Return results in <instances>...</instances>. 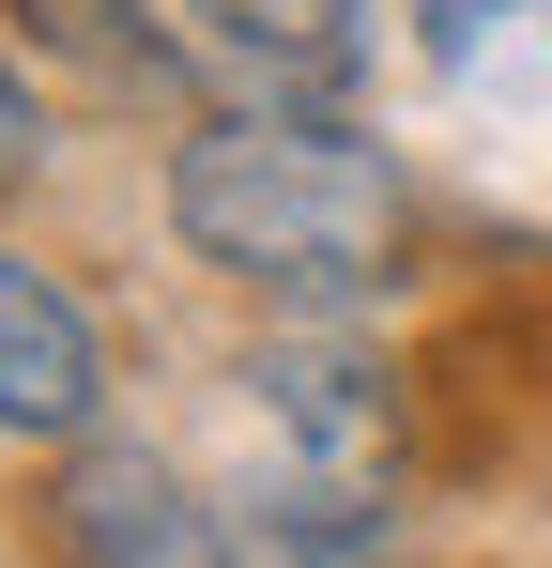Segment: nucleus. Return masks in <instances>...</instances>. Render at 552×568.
I'll list each match as a JSON object with an SVG mask.
<instances>
[{
  "label": "nucleus",
  "instance_id": "obj_1",
  "mask_svg": "<svg viewBox=\"0 0 552 568\" xmlns=\"http://www.w3.org/2000/svg\"><path fill=\"white\" fill-rule=\"evenodd\" d=\"M170 246L292 323H354L415 277V170L338 108H215L170 139Z\"/></svg>",
  "mask_w": 552,
  "mask_h": 568
},
{
  "label": "nucleus",
  "instance_id": "obj_2",
  "mask_svg": "<svg viewBox=\"0 0 552 568\" xmlns=\"http://www.w3.org/2000/svg\"><path fill=\"white\" fill-rule=\"evenodd\" d=\"M246 415L276 430L292 476H338V491H399L415 476V384L399 354H368L354 323H292L246 354Z\"/></svg>",
  "mask_w": 552,
  "mask_h": 568
},
{
  "label": "nucleus",
  "instance_id": "obj_3",
  "mask_svg": "<svg viewBox=\"0 0 552 568\" xmlns=\"http://www.w3.org/2000/svg\"><path fill=\"white\" fill-rule=\"evenodd\" d=\"M31 523H47L62 568H215V507H200L184 462L139 446V430H78Z\"/></svg>",
  "mask_w": 552,
  "mask_h": 568
},
{
  "label": "nucleus",
  "instance_id": "obj_4",
  "mask_svg": "<svg viewBox=\"0 0 552 568\" xmlns=\"http://www.w3.org/2000/svg\"><path fill=\"white\" fill-rule=\"evenodd\" d=\"M231 108H354L384 0H170Z\"/></svg>",
  "mask_w": 552,
  "mask_h": 568
},
{
  "label": "nucleus",
  "instance_id": "obj_5",
  "mask_svg": "<svg viewBox=\"0 0 552 568\" xmlns=\"http://www.w3.org/2000/svg\"><path fill=\"white\" fill-rule=\"evenodd\" d=\"M108 430V338L47 262L0 246V446H78Z\"/></svg>",
  "mask_w": 552,
  "mask_h": 568
},
{
  "label": "nucleus",
  "instance_id": "obj_6",
  "mask_svg": "<svg viewBox=\"0 0 552 568\" xmlns=\"http://www.w3.org/2000/svg\"><path fill=\"white\" fill-rule=\"evenodd\" d=\"M215 568H399V507L276 462V476H246L215 507Z\"/></svg>",
  "mask_w": 552,
  "mask_h": 568
},
{
  "label": "nucleus",
  "instance_id": "obj_7",
  "mask_svg": "<svg viewBox=\"0 0 552 568\" xmlns=\"http://www.w3.org/2000/svg\"><path fill=\"white\" fill-rule=\"evenodd\" d=\"M415 47L460 108L552 123V0H415Z\"/></svg>",
  "mask_w": 552,
  "mask_h": 568
},
{
  "label": "nucleus",
  "instance_id": "obj_8",
  "mask_svg": "<svg viewBox=\"0 0 552 568\" xmlns=\"http://www.w3.org/2000/svg\"><path fill=\"white\" fill-rule=\"evenodd\" d=\"M16 31L62 47V62L108 78V93H184V78H200V47H184L170 0H16Z\"/></svg>",
  "mask_w": 552,
  "mask_h": 568
},
{
  "label": "nucleus",
  "instance_id": "obj_9",
  "mask_svg": "<svg viewBox=\"0 0 552 568\" xmlns=\"http://www.w3.org/2000/svg\"><path fill=\"white\" fill-rule=\"evenodd\" d=\"M31 170H47V108H31V78L0 62V200L31 185Z\"/></svg>",
  "mask_w": 552,
  "mask_h": 568
}]
</instances>
